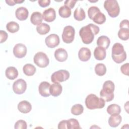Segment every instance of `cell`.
Wrapping results in <instances>:
<instances>
[{
	"instance_id": "30",
	"label": "cell",
	"mask_w": 129,
	"mask_h": 129,
	"mask_svg": "<svg viewBox=\"0 0 129 129\" xmlns=\"http://www.w3.org/2000/svg\"><path fill=\"white\" fill-rule=\"evenodd\" d=\"M6 28L9 32L11 33H15L19 31V25L17 22L11 21L7 23Z\"/></svg>"
},
{
	"instance_id": "5",
	"label": "cell",
	"mask_w": 129,
	"mask_h": 129,
	"mask_svg": "<svg viewBox=\"0 0 129 129\" xmlns=\"http://www.w3.org/2000/svg\"><path fill=\"white\" fill-rule=\"evenodd\" d=\"M70 77L69 72L65 70H60L54 72L51 76V81L54 83H59L67 81Z\"/></svg>"
},
{
	"instance_id": "22",
	"label": "cell",
	"mask_w": 129,
	"mask_h": 129,
	"mask_svg": "<svg viewBox=\"0 0 129 129\" xmlns=\"http://www.w3.org/2000/svg\"><path fill=\"white\" fill-rule=\"evenodd\" d=\"M5 75L8 79L13 80L18 77V72L16 68L14 67H9L6 69Z\"/></svg>"
},
{
	"instance_id": "2",
	"label": "cell",
	"mask_w": 129,
	"mask_h": 129,
	"mask_svg": "<svg viewBox=\"0 0 129 129\" xmlns=\"http://www.w3.org/2000/svg\"><path fill=\"white\" fill-rule=\"evenodd\" d=\"M115 86L113 82L110 80L105 81L103 85L102 89L100 92L101 98L103 99L105 101L109 102L114 98L113 92Z\"/></svg>"
},
{
	"instance_id": "42",
	"label": "cell",
	"mask_w": 129,
	"mask_h": 129,
	"mask_svg": "<svg viewBox=\"0 0 129 129\" xmlns=\"http://www.w3.org/2000/svg\"><path fill=\"white\" fill-rule=\"evenodd\" d=\"M120 28H126L129 29V23L128 20H123L120 23L119 25Z\"/></svg>"
},
{
	"instance_id": "20",
	"label": "cell",
	"mask_w": 129,
	"mask_h": 129,
	"mask_svg": "<svg viewBox=\"0 0 129 129\" xmlns=\"http://www.w3.org/2000/svg\"><path fill=\"white\" fill-rule=\"evenodd\" d=\"M110 39L106 36L102 35L99 37L97 40V44L98 46L103 47L105 49H107L110 45Z\"/></svg>"
},
{
	"instance_id": "40",
	"label": "cell",
	"mask_w": 129,
	"mask_h": 129,
	"mask_svg": "<svg viewBox=\"0 0 129 129\" xmlns=\"http://www.w3.org/2000/svg\"><path fill=\"white\" fill-rule=\"evenodd\" d=\"M0 37H1V43H2L4 42H5L8 37V35L7 33L4 31V30H1L0 31Z\"/></svg>"
},
{
	"instance_id": "14",
	"label": "cell",
	"mask_w": 129,
	"mask_h": 129,
	"mask_svg": "<svg viewBox=\"0 0 129 129\" xmlns=\"http://www.w3.org/2000/svg\"><path fill=\"white\" fill-rule=\"evenodd\" d=\"M91 51L87 47H82L78 52L79 58L82 61H87L89 60L91 57Z\"/></svg>"
},
{
	"instance_id": "10",
	"label": "cell",
	"mask_w": 129,
	"mask_h": 129,
	"mask_svg": "<svg viewBox=\"0 0 129 129\" xmlns=\"http://www.w3.org/2000/svg\"><path fill=\"white\" fill-rule=\"evenodd\" d=\"M59 36L56 34H51L47 36L45 39V42L47 47L53 48L58 46L59 44Z\"/></svg>"
},
{
	"instance_id": "1",
	"label": "cell",
	"mask_w": 129,
	"mask_h": 129,
	"mask_svg": "<svg viewBox=\"0 0 129 129\" xmlns=\"http://www.w3.org/2000/svg\"><path fill=\"white\" fill-rule=\"evenodd\" d=\"M99 31L98 26L90 23L80 29L79 35L84 44H89L93 41L94 36L98 34Z\"/></svg>"
},
{
	"instance_id": "43",
	"label": "cell",
	"mask_w": 129,
	"mask_h": 129,
	"mask_svg": "<svg viewBox=\"0 0 129 129\" xmlns=\"http://www.w3.org/2000/svg\"><path fill=\"white\" fill-rule=\"evenodd\" d=\"M24 2V1H19V0H6V3L11 6H14L16 4H20Z\"/></svg>"
},
{
	"instance_id": "24",
	"label": "cell",
	"mask_w": 129,
	"mask_h": 129,
	"mask_svg": "<svg viewBox=\"0 0 129 129\" xmlns=\"http://www.w3.org/2000/svg\"><path fill=\"white\" fill-rule=\"evenodd\" d=\"M124 51V47L120 43H115L112 47L111 55H119Z\"/></svg>"
},
{
	"instance_id": "18",
	"label": "cell",
	"mask_w": 129,
	"mask_h": 129,
	"mask_svg": "<svg viewBox=\"0 0 129 129\" xmlns=\"http://www.w3.org/2000/svg\"><path fill=\"white\" fill-rule=\"evenodd\" d=\"M122 118L121 115L119 114H112L108 119L109 125L111 127H115L119 125L121 123Z\"/></svg>"
},
{
	"instance_id": "8",
	"label": "cell",
	"mask_w": 129,
	"mask_h": 129,
	"mask_svg": "<svg viewBox=\"0 0 129 129\" xmlns=\"http://www.w3.org/2000/svg\"><path fill=\"white\" fill-rule=\"evenodd\" d=\"M27 88L26 81L23 79H19L15 81L13 85V90L17 94L24 93Z\"/></svg>"
},
{
	"instance_id": "29",
	"label": "cell",
	"mask_w": 129,
	"mask_h": 129,
	"mask_svg": "<svg viewBox=\"0 0 129 129\" xmlns=\"http://www.w3.org/2000/svg\"><path fill=\"white\" fill-rule=\"evenodd\" d=\"M58 14L62 18H69L71 15V9L65 6H61L58 10Z\"/></svg>"
},
{
	"instance_id": "9",
	"label": "cell",
	"mask_w": 129,
	"mask_h": 129,
	"mask_svg": "<svg viewBox=\"0 0 129 129\" xmlns=\"http://www.w3.org/2000/svg\"><path fill=\"white\" fill-rule=\"evenodd\" d=\"M14 55L17 58H21L25 56L27 53V47L22 43H18L13 48Z\"/></svg>"
},
{
	"instance_id": "36",
	"label": "cell",
	"mask_w": 129,
	"mask_h": 129,
	"mask_svg": "<svg viewBox=\"0 0 129 129\" xmlns=\"http://www.w3.org/2000/svg\"><path fill=\"white\" fill-rule=\"evenodd\" d=\"M99 9L96 6H92L90 7L88 10V17L90 19H92L94 15L98 12H100Z\"/></svg>"
},
{
	"instance_id": "37",
	"label": "cell",
	"mask_w": 129,
	"mask_h": 129,
	"mask_svg": "<svg viewBox=\"0 0 129 129\" xmlns=\"http://www.w3.org/2000/svg\"><path fill=\"white\" fill-rule=\"evenodd\" d=\"M14 127L15 129H26L27 127V123L24 120H19L15 123Z\"/></svg>"
},
{
	"instance_id": "41",
	"label": "cell",
	"mask_w": 129,
	"mask_h": 129,
	"mask_svg": "<svg viewBox=\"0 0 129 129\" xmlns=\"http://www.w3.org/2000/svg\"><path fill=\"white\" fill-rule=\"evenodd\" d=\"M39 5L42 8H45L48 6L50 5V0H39L38 1Z\"/></svg>"
},
{
	"instance_id": "4",
	"label": "cell",
	"mask_w": 129,
	"mask_h": 129,
	"mask_svg": "<svg viewBox=\"0 0 129 129\" xmlns=\"http://www.w3.org/2000/svg\"><path fill=\"white\" fill-rule=\"evenodd\" d=\"M104 8L111 18L117 17L120 12L118 2L115 0H107L104 3Z\"/></svg>"
},
{
	"instance_id": "32",
	"label": "cell",
	"mask_w": 129,
	"mask_h": 129,
	"mask_svg": "<svg viewBox=\"0 0 129 129\" xmlns=\"http://www.w3.org/2000/svg\"><path fill=\"white\" fill-rule=\"evenodd\" d=\"M67 128L68 129H80L81 127L79 121L75 118H70L67 120Z\"/></svg>"
},
{
	"instance_id": "21",
	"label": "cell",
	"mask_w": 129,
	"mask_h": 129,
	"mask_svg": "<svg viewBox=\"0 0 129 129\" xmlns=\"http://www.w3.org/2000/svg\"><path fill=\"white\" fill-rule=\"evenodd\" d=\"M62 90V87L59 83H54L50 85V93L54 97H57L60 95Z\"/></svg>"
},
{
	"instance_id": "6",
	"label": "cell",
	"mask_w": 129,
	"mask_h": 129,
	"mask_svg": "<svg viewBox=\"0 0 129 129\" xmlns=\"http://www.w3.org/2000/svg\"><path fill=\"white\" fill-rule=\"evenodd\" d=\"M34 63L40 68H45L49 62V58L47 55L43 52H38L36 53L33 58Z\"/></svg>"
},
{
	"instance_id": "31",
	"label": "cell",
	"mask_w": 129,
	"mask_h": 129,
	"mask_svg": "<svg viewBox=\"0 0 129 129\" xmlns=\"http://www.w3.org/2000/svg\"><path fill=\"white\" fill-rule=\"evenodd\" d=\"M95 72L99 76H102L106 74V66L102 63H97L95 67Z\"/></svg>"
},
{
	"instance_id": "7",
	"label": "cell",
	"mask_w": 129,
	"mask_h": 129,
	"mask_svg": "<svg viewBox=\"0 0 129 129\" xmlns=\"http://www.w3.org/2000/svg\"><path fill=\"white\" fill-rule=\"evenodd\" d=\"M75 30L74 28L72 26H66L62 32V39L66 43H72L75 38Z\"/></svg>"
},
{
	"instance_id": "13",
	"label": "cell",
	"mask_w": 129,
	"mask_h": 129,
	"mask_svg": "<svg viewBox=\"0 0 129 129\" xmlns=\"http://www.w3.org/2000/svg\"><path fill=\"white\" fill-rule=\"evenodd\" d=\"M55 58L59 62H63L68 58V54L67 51L63 48H59L54 52Z\"/></svg>"
},
{
	"instance_id": "11",
	"label": "cell",
	"mask_w": 129,
	"mask_h": 129,
	"mask_svg": "<svg viewBox=\"0 0 129 129\" xmlns=\"http://www.w3.org/2000/svg\"><path fill=\"white\" fill-rule=\"evenodd\" d=\"M50 85L49 83L46 81H43L40 83L38 87L39 94L44 97L49 96L51 95L50 93Z\"/></svg>"
},
{
	"instance_id": "15",
	"label": "cell",
	"mask_w": 129,
	"mask_h": 129,
	"mask_svg": "<svg viewBox=\"0 0 129 129\" xmlns=\"http://www.w3.org/2000/svg\"><path fill=\"white\" fill-rule=\"evenodd\" d=\"M28 10L23 7L18 8L15 12L16 17L20 21L26 20L28 17Z\"/></svg>"
},
{
	"instance_id": "44",
	"label": "cell",
	"mask_w": 129,
	"mask_h": 129,
	"mask_svg": "<svg viewBox=\"0 0 129 129\" xmlns=\"http://www.w3.org/2000/svg\"><path fill=\"white\" fill-rule=\"evenodd\" d=\"M58 129L67 128V120H62L58 124Z\"/></svg>"
},
{
	"instance_id": "28",
	"label": "cell",
	"mask_w": 129,
	"mask_h": 129,
	"mask_svg": "<svg viewBox=\"0 0 129 129\" xmlns=\"http://www.w3.org/2000/svg\"><path fill=\"white\" fill-rule=\"evenodd\" d=\"M92 20L96 24L101 25L106 21V17L104 14L100 11L94 15Z\"/></svg>"
},
{
	"instance_id": "16",
	"label": "cell",
	"mask_w": 129,
	"mask_h": 129,
	"mask_svg": "<svg viewBox=\"0 0 129 129\" xmlns=\"http://www.w3.org/2000/svg\"><path fill=\"white\" fill-rule=\"evenodd\" d=\"M32 109L31 103L26 101L23 100L19 103L18 104V109L23 113H27L29 112Z\"/></svg>"
},
{
	"instance_id": "17",
	"label": "cell",
	"mask_w": 129,
	"mask_h": 129,
	"mask_svg": "<svg viewBox=\"0 0 129 129\" xmlns=\"http://www.w3.org/2000/svg\"><path fill=\"white\" fill-rule=\"evenodd\" d=\"M106 55V49L103 47L98 46L95 48L94 51V56L96 59L98 60H102L105 59Z\"/></svg>"
},
{
	"instance_id": "27",
	"label": "cell",
	"mask_w": 129,
	"mask_h": 129,
	"mask_svg": "<svg viewBox=\"0 0 129 129\" xmlns=\"http://www.w3.org/2000/svg\"><path fill=\"white\" fill-rule=\"evenodd\" d=\"M107 112L109 114H119L121 112L120 107L116 104L109 105L107 108Z\"/></svg>"
},
{
	"instance_id": "25",
	"label": "cell",
	"mask_w": 129,
	"mask_h": 129,
	"mask_svg": "<svg viewBox=\"0 0 129 129\" xmlns=\"http://www.w3.org/2000/svg\"><path fill=\"white\" fill-rule=\"evenodd\" d=\"M74 17L77 21H83L86 18L85 12L82 8H77L74 12Z\"/></svg>"
},
{
	"instance_id": "39",
	"label": "cell",
	"mask_w": 129,
	"mask_h": 129,
	"mask_svg": "<svg viewBox=\"0 0 129 129\" xmlns=\"http://www.w3.org/2000/svg\"><path fill=\"white\" fill-rule=\"evenodd\" d=\"M76 2H77V1L67 0V1H66L64 2V6H67V7L69 8L70 9H72L74 7Z\"/></svg>"
},
{
	"instance_id": "23",
	"label": "cell",
	"mask_w": 129,
	"mask_h": 129,
	"mask_svg": "<svg viewBox=\"0 0 129 129\" xmlns=\"http://www.w3.org/2000/svg\"><path fill=\"white\" fill-rule=\"evenodd\" d=\"M23 71L24 73L28 76H31L34 75L36 69L34 66L31 63H27L23 66Z\"/></svg>"
},
{
	"instance_id": "33",
	"label": "cell",
	"mask_w": 129,
	"mask_h": 129,
	"mask_svg": "<svg viewBox=\"0 0 129 129\" xmlns=\"http://www.w3.org/2000/svg\"><path fill=\"white\" fill-rule=\"evenodd\" d=\"M84 111L83 106L80 104L74 105L71 108V113L75 115H79L81 114Z\"/></svg>"
},
{
	"instance_id": "35",
	"label": "cell",
	"mask_w": 129,
	"mask_h": 129,
	"mask_svg": "<svg viewBox=\"0 0 129 129\" xmlns=\"http://www.w3.org/2000/svg\"><path fill=\"white\" fill-rule=\"evenodd\" d=\"M112 58L114 62L117 63H120L123 62L126 58V54L124 51L122 54L119 55H111Z\"/></svg>"
},
{
	"instance_id": "34",
	"label": "cell",
	"mask_w": 129,
	"mask_h": 129,
	"mask_svg": "<svg viewBox=\"0 0 129 129\" xmlns=\"http://www.w3.org/2000/svg\"><path fill=\"white\" fill-rule=\"evenodd\" d=\"M118 37L122 40H127L129 38V29L120 28L118 32Z\"/></svg>"
},
{
	"instance_id": "12",
	"label": "cell",
	"mask_w": 129,
	"mask_h": 129,
	"mask_svg": "<svg viewBox=\"0 0 129 129\" xmlns=\"http://www.w3.org/2000/svg\"><path fill=\"white\" fill-rule=\"evenodd\" d=\"M43 19L47 22H51L56 18V13L54 9L48 8L44 10L42 14Z\"/></svg>"
},
{
	"instance_id": "3",
	"label": "cell",
	"mask_w": 129,
	"mask_h": 129,
	"mask_svg": "<svg viewBox=\"0 0 129 129\" xmlns=\"http://www.w3.org/2000/svg\"><path fill=\"white\" fill-rule=\"evenodd\" d=\"M105 101L102 98H99L94 94L88 95L85 99V105L90 110L102 108L104 107Z\"/></svg>"
},
{
	"instance_id": "19",
	"label": "cell",
	"mask_w": 129,
	"mask_h": 129,
	"mask_svg": "<svg viewBox=\"0 0 129 129\" xmlns=\"http://www.w3.org/2000/svg\"><path fill=\"white\" fill-rule=\"evenodd\" d=\"M30 21L34 25H39L42 23L43 21L42 15L39 12H33L30 17Z\"/></svg>"
},
{
	"instance_id": "26",
	"label": "cell",
	"mask_w": 129,
	"mask_h": 129,
	"mask_svg": "<svg viewBox=\"0 0 129 129\" xmlns=\"http://www.w3.org/2000/svg\"><path fill=\"white\" fill-rule=\"evenodd\" d=\"M50 30V26L46 23H41L36 27V31L40 35H45Z\"/></svg>"
},
{
	"instance_id": "38",
	"label": "cell",
	"mask_w": 129,
	"mask_h": 129,
	"mask_svg": "<svg viewBox=\"0 0 129 129\" xmlns=\"http://www.w3.org/2000/svg\"><path fill=\"white\" fill-rule=\"evenodd\" d=\"M128 68H129V63H126L121 66L120 71L123 74L126 76H128V73H129Z\"/></svg>"
}]
</instances>
